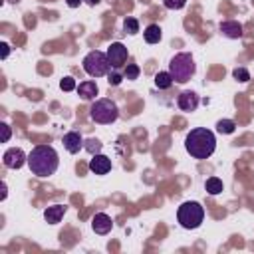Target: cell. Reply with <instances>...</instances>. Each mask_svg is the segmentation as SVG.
<instances>
[{"instance_id":"cell-5","label":"cell","mask_w":254,"mask_h":254,"mask_svg":"<svg viewBox=\"0 0 254 254\" xmlns=\"http://www.w3.org/2000/svg\"><path fill=\"white\" fill-rule=\"evenodd\" d=\"M81 65H83V71L91 77H103L111 71V62L107 58V52H101V50H91L83 58Z\"/></svg>"},{"instance_id":"cell-30","label":"cell","mask_w":254,"mask_h":254,"mask_svg":"<svg viewBox=\"0 0 254 254\" xmlns=\"http://www.w3.org/2000/svg\"><path fill=\"white\" fill-rule=\"evenodd\" d=\"M6 194H8V187H6V183L2 181V194H0V198L4 200V198H6Z\"/></svg>"},{"instance_id":"cell-19","label":"cell","mask_w":254,"mask_h":254,"mask_svg":"<svg viewBox=\"0 0 254 254\" xmlns=\"http://www.w3.org/2000/svg\"><path fill=\"white\" fill-rule=\"evenodd\" d=\"M234 129H236V123L232 119H220V121H216V131L218 133L230 135V133H234Z\"/></svg>"},{"instance_id":"cell-23","label":"cell","mask_w":254,"mask_h":254,"mask_svg":"<svg viewBox=\"0 0 254 254\" xmlns=\"http://www.w3.org/2000/svg\"><path fill=\"white\" fill-rule=\"evenodd\" d=\"M232 77H234L236 81L246 83V81H250V71H248L246 67H236V69L232 71Z\"/></svg>"},{"instance_id":"cell-4","label":"cell","mask_w":254,"mask_h":254,"mask_svg":"<svg viewBox=\"0 0 254 254\" xmlns=\"http://www.w3.org/2000/svg\"><path fill=\"white\" fill-rule=\"evenodd\" d=\"M177 220H179V224L183 228L194 230L204 220V206L200 202H196V200H185L177 210Z\"/></svg>"},{"instance_id":"cell-16","label":"cell","mask_w":254,"mask_h":254,"mask_svg":"<svg viewBox=\"0 0 254 254\" xmlns=\"http://www.w3.org/2000/svg\"><path fill=\"white\" fill-rule=\"evenodd\" d=\"M143 38H145L147 44H159L161 38H163V32H161V28H159L157 24H149V26L143 30Z\"/></svg>"},{"instance_id":"cell-18","label":"cell","mask_w":254,"mask_h":254,"mask_svg":"<svg viewBox=\"0 0 254 254\" xmlns=\"http://www.w3.org/2000/svg\"><path fill=\"white\" fill-rule=\"evenodd\" d=\"M204 189H206V192L208 194H220L222 192V189H224V185H222V181L218 179V177H210V179H206V183H204Z\"/></svg>"},{"instance_id":"cell-21","label":"cell","mask_w":254,"mask_h":254,"mask_svg":"<svg viewBox=\"0 0 254 254\" xmlns=\"http://www.w3.org/2000/svg\"><path fill=\"white\" fill-rule=\"evenodd\" d=\"M139 73H141V67H139L137 64H127V65H125V69H123V75H125V79H129V81L137 79V77H139Z\"/></svg>"},{"instance_id":"cell-13","label":"cell","mask_w":254,"mask_h":254,"mask_svg":"<svg viewBox=\"0 0 254 254\" xmlns=\"http://www.w3.org/2000/svg\"><path fill=\"white\" fill-rule=\"evenodd\" d=\"M218 30H220L222 36H226V38H230V40L242 38V24H240L238 20H224V22H220Z\"/></svg>"},{"instance_id":"cell-11","label":"cell","mask_w":254,"mask_h":254,"mask_svg":"<svg viewBox=\"0 0 254 254\" xmlns=\"http://www.w3.org/2000/svg\"><path fill=\"white\" fill-rule=\"evenodd\" d=\"M177 105H179L181 111L190 113V111H194V109L198 107V95H196L194 91H183V93H179V97H177Z\"/></svg>"},{"instance_id":"cell-1","label":"cell","mask_w":254,"mask_h":254,"mask_svg":"<svg viewBox=\"0 0 254 254\" xmlns=\"http://www.w3.org/2000/svg\"><path fill=\"white\" fill-rule=\"evenodd\" d=\"M28 167H30L32 175L42 177V179L54 175L60 167L58 151L52 145H36L28 153Z\"/></svg>"},{"instance_id":"cell-28","label":"cell","mask_w":254,"mask_h":254,"mask_svg":"<svg viewBox=\"0 0 254 254\" xmlns=\"http://www.w3.org/2000/svg\"><path fill=\"white\" fill-rule=\"evenodd\" d=\"M0 48H2V60H6V58H8V54H10V46H8L6 42H2V44H0Z\"/></svg>"},{"instance_id":"cell-22","label":"cell","mask_w":254,"mask_h":254,"mask_svg":"<svg viewBox=\"0 0 254 254\" xmlns=\"http://www.w3.org/2000/svg\"><path fill=\"white\" fill-rule=\"evenodd\" d=\"M101 141L99 139H87V141H83V149L89 153V155H95V153H99L101 151Z\"/></svg>"},{"instance_id":"cell-14","label":"cell","mask_w":254,"mask_h":254,"mask_svg":"<svg viewBox=\"0 0 254 254\" xmlns=\"http://www.w3.org/2000/svg\"><path fill=\"white\" fill-rule=\"evenodd\" d=\"M65 210H67V206H64V204H52L44 210V218H46L48 224H58L64 218Z\"/></svg>"},{"instance_id":"cell-25","label":"cell","mask_w":254,"mask_h":254,"mask_svg":"<svg viewBox=\"0 0 254 254\" xmlns=\"http://www.w3.org/2000/svg\"><path fill=\"white\" fill-rule=\"evenodd\" d=\"M60 87H62L64 91H73V89H77V83H75L73 77H64V79L60 81Z\"/></svg>"},{"instance_id":"cell-10","label":"cell","mask_w":254,"mask_h":254,"mask_svg":"<svg viewBox=\"0 0 254 254\" xmlns=\"http://www.w3.org/2000/svg\"><path fill=\"white\" fill-rule=\"evenodd\" d=\"M91 228H93L95 234H101V236H103V234H109L111 228H113L111 216L105 214V212H97V214H93V218H91Z\"/></svg>"},{"instance_id":"cell-17","label":"cell","mask_w":254,"mask_h":254,"mask_svg":"<svg viewBox=\"0 0 254 254\" xmlns=\"http://www.w3.org/2000/svg\"><path fill=\"white\" fill-rule=\"evenodd\" d=\"M173 83H175V81H173V77H171L169 71H157V73H155V85H157L159 89H169Z\"/></svg>"},{"instance_id":"cell-31","label":"cell","mask_w":254,"mask_h":254,"mask_svg":"<svg viewBox=\"0 0 254 254\" xmlns=\"http://www.w3.org/2000/svg\"><path fill=\"white\" fill-rule=\"evenodd\" d=\"M89 6H95V4H99V0H85Z\"/></svg>"},{"instance_id":"cell-15","label":"cell","mask_w":254,"mask_h":254,"mask_svg":"<svg viewBox=\"0 0 254 254\" xmlns=\"http://www.w3.org/2000/svg\"><path fill=\"white\" fill-rule=\"evenodd\" d=\"M77 93H79V97H81V99H85V101L95 99V95H97V83H95V81H91V79L81 81V83L77 85Z\"/></svg>"},{"instance_id":"cell-26","label":"cell","mask_w":254,"mask_h":254,"mask_svg":"<svg viewBox=\"0 0 254 254\" xmlns=\"http://www.w3.org/2000/svg\"><path fill=\"white\" fill-rule=\"evenodd\" d=\"M163 4H165V8H169V10H181V8H185L187 0H163Z\"/></svg>"},{"instance_id":"cell-20","label":"cell","mask_w":254,"mask_h":254,"mask_svg":"<svg viewBox=\"0 0 254 254\" xmlns=\"http://www.w3.org/2000/svg\"><path fill=\"white\" fill-rule=\"evenodd\" d=\"M123 30H125V34H129V36H135V34L139 32V20H137V18H131V16H127V18L123 20Z\"/></svg>"},{"instance_id":"cell-12","label":"cell","mask_w":254,"mask_h":254,"mask_svg":"<svg viewBox=\"0 0 254 254\" xmlns=\"http://www.w3.org/2000/svg\"><path fill=\"white\" fill-rule=\"evenodd\" d=\"M62 143H64L65 151L71 153V155H75V153H79V149H83V139H81V135L77 131H67L62 137Z\"/></svg>"},{"instance_id":"cell-27","label":"cell","mask_w":254,"mask_h":254,"mask_svg":"<svg viewBox=\"0 0 254 254\" xmlns=\"http://www.w3.org/2000/svg\"><path fill=\"white\" fill-rule=\"evenodd\" d=\"M0 131H2V143H8L10 137H12V129H10V125L0 123Z\"/></svg>"},{"instance_id":"cell-8","label":"cell","mask_w":254,"mask_h":254,"mask_svg":"<svg viewBox=\"0 0 254 254\" xmlns=\"http://www.w3.org/2000/svg\"><path fill=\"white\" fill-rule=\"evenodd\" d=\"M2 163L8 169H20V167H24V163H28V155L20 147H10L8 151H4Z\"/></svg>"},{"instance_id":"cell-9","label":"cell","mask_w":254,"mask_h":254,"mask_svg":"<svg viewBox=\"0 0 254 254\" xmlns=\"http://www.w3.org/2000/svg\"><path fill=\"white\" fill-rule=\"evenodd\" d=\"M89 171L95 173V175H107L111 171V159L101 155V153H95L91 155L89 159Z\"/></svg>"},{"instance_id":"cell-2","label":"cell","mask_w":254,"mask_h":254,"mask_svg":"<svg viewBox=\"0 0 254 254\" xmlns=\"http://www.w3.org/2000/svg\"><path fill=\"white\" fill-rule=\"evenodd\" d=\"M185 149L192 159H198V161L208 159L216 149V137L210 129H204V127L190 129V133L185 139Z\"/></svg>"},{"instance_id":"cell-24","label":"cell","mask_w":254,"mask_h":254,"mask_svg":"<svg viewBox=\"0 0 254 254\" xmlns=\"http://www.w3.org/2000/svg\"><path fill=\"white\" fill-rule=\"evenodd\" d=\"M123 79H125V75H123V73H119V71H115V67H113V71H109V73H107V81H109V85H113V87H115V85H119Z\"/></svg>"},{"instance_id":"cell-7","label":"cell","mask_w":254,"mask_h":254,"mask_svg":"<svg viewBox=\"0 0 254 254\" xmlns=\"http://www.w3.org/2000/svg\"><path fill=\"white\" fill-rule=\"evenodd\" d=\"M107 58H109V62H111V67H121V65H125V62H127V58H129V50H127V46H123L121 42H111L109 46H107Z\"/></svg>"},{"instance_id":"cell-29","label":"cell","mask_w":254,"mask_h":254,"mask_svg":"<svg viewBox=\"0 0 254 254\" xmlns=\"http://www.w3.org/2000/svg\"><path fill=\"white\" fill-rule=\"evenodd\" d=\"M65 4H67L69 8H77V6L81 4V0H65Z\"/></svg>"},{"instance_id":"cell-3","label":"cell","mask_w":254,"mask_h":254,"mask_svg":"<svg viewBox=\"0 0 254 254\" xmlns=\"http://www.w3.org/2000/svg\"><path fill=\"white\" fill-rule=\"evenodd\" d=\"M194 71H196V64L189 52L175 54L169 62V73L175 83H187L194 75Z\"/></svg>"},{"instance_id":"cell-6","label":"cell","mask_w":254,"mask_h":254,"mask_svg":"<svg viewBox=\"0 0 254 254\" xmlns=\"http://www.w3.org/2000/svg\"><path fill=\"white\" fill-rule=\"evenodd\" d=\"M89 117L99 123V125H109L113 121H117L119 117V107L115 101L103 97V99H95L93 105L89 107Z\"/></svg>"}]
</instances>
